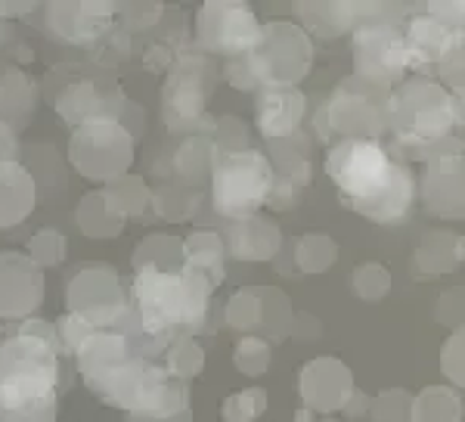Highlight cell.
Instances as JSON below:
<instances>
[{"instance_id": "6da1fadb", "label": "cell", "mask_w": 465, "mask_h": 422, "mask_svg": "<svg viewBox=\"0 0 465 422\" xmlns=\"http://www.w3.org/2000/svg\"><path fill=\"white\" fill-rule=\"evenodd\" d=\"M326 168L339 184L341 199L360 215L376 221L407 215L412 196L410 175L391 162L385 146L372 140H344L329 153Z\"/></svg>"}]
</instances>
